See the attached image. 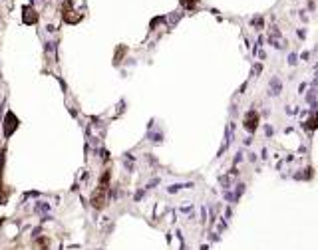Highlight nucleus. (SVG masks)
Masks as SVG:
<instances>
[{"instance_id":"f257e3e1","label":"nucleus","mask_w":318,"mask_h":250,"mask_svg":"<svg viewBox=\"0 0 318 250\" xmlns=\"http://www.w3.org/2000/svg\"><path fill=\"white\" fill-rule=\"evenodd\" d=\"M243 125H245V129H247V131H255V129H257V125H259V113L251 109V111L245 115V123H243Z\"/></svg>"},{"instance_id":"f03ea898","label":"nucleus","mask_w":318,"mask_h":250,"mask_svg":"<svg viewBox=\"0 0 318 250\" xmlns=\"http://www.w3.org/2000/svg\"><path fill=\"white\" fill-rule=\"evenodd\" d=\"M271 87H273V91H271V93H278V91H280V82H278L277 78L271 82Z\"/></svg>"}]
</instances>
